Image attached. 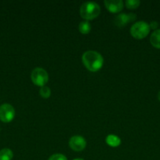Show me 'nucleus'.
Wrapping results in <instances>:
<instances>
[{"label":"nucleus","instance_id":"1","mask_svg":"<svg viewBox=\"0 0 160 160\" xmlns=\"http://www.w3.org/2000/svg\"><path fill=\"white\" fill-rule=\"evenodd\" d=\"M83 62L86 69L91 72H97L102 68L104 65V59L101 55L96 51H86L83 53Z\"/></svg>","mask_w":160,"mask_h":160},{"label":"nucleus","instance_id":"2","mask_svg":"<svg viewBox=\"0 0 160 160\" xmlns=\"http://www.w3.org/2000/svg\"><path fill=\"white\" fill-rule=\"evenodd\" d=\"M100 12V7L94 2H86L80 7V16L86 20L97 18Z\"/></svg>","mask_w":160,"mask_h":160},{"label":"nucleus","instance_id":"3","mask_svg":"<svg viewBox=\"0 0 160 160\" xmlns=\"http://www.w3.org/2000/svg\"><path fill=\"white\" fill-rule=\"evenodd\" d=\"M150 26L145 21H138L130 28V34L134 38L143 39L149 34Z\"/></svg>","mask_w":160,"mask_h":160},{"label":"nucleus","instance_id":"4","mask_svg":"<svg viewBox=\"0 0 160 160\" xmlns=\"http://www.w3.org/2000/svg\"><path fill=\"white\" fill-rule=\"evenodd\" d=\"M31 78L32 82L35 85L43 87L48 82L49 75L43 68L37 67V68H35L31 72Z\"/></svg>","mask_w":160,"mask_h":160},{"label":"nucleus","instance_id":"5","mask_svg":"<svg viewBox=\"0 0 160 160\" xmlns=\"http://www.w3.org/2000/svg\"><path fill=\"white\" fill-rule=\"evenodd\" d=\"M15 117V109L12 105L4 103L0 106V120L4 123H9Z\"/></svg>","mask_w":160,"mask_h":160},{"label":"nucleus","instance_id":"6","mask_svg":"<svg viewBox=\"0 0 160 160\" xmlns=\"http://www.w3.org/2000/svg\"><path fill=\"white\" fill-rule=\"evenodd\" d=\"M69 146L75 152H81L86 147V141L83 136H73L69 140Z\"/></svg>","mask_w":160,"mask_h":160},{"label":"nucleus","instance_id":"7","mask_svg":"<svg viewBox=\"0 0 160 160\" xmlns=\"http://www.w3.org/2000/svg\"><path fill=\"white\" fill-rule=\"evenodd\" d=\"M136 19V15L135 13H120L115 18V24L119 28L126 26L129 23L133 22Z\"/></svg>","mask_w":160,"mask_h":160},{"label":"nucleus","instance_id":"8","mask_svg":"<svg viewBox=\"0 0 160 160\" xmlns=\"http://www.w3.org/2000/svg\"><path fill=\"white\" fill-rule=\"evenodd\" d=\"M104 3L108 10L112 13L121 12L123 9L124 4L122 0H106Z\"/></svg>","mask_w":160,"mask_h":160},{"label":"nucleus","instance_id":"9","mask_svg":"<svg viewBox=\"0 0 160 160\" xmlns=\"http://www.w3.org/2000/svg\"><path fill=\"white\" fill-rule=\"evenodd\" d=\"M106 143L109 146L115 148V147H118L120 145L121 139L119 138V137L115 135V134H109L106 138Z\"/></svg>","mask_w":160,"mask_h":160},{"label":"nucleus","instance_id":"10","mask_svg":"<svg viewBox=\"0 0 160 160\" xmlns=\"http://www.w3.org/2000/svg\"><path fill=\"white\" fill-rule=\"evenodd\" d=\"M150 42L154 47L160 48V29L155 30L152 33L150 38Z\"/></svg>","mask_w":160,"mask_h":160},{"label":"nucleus","instance_id":"11","mask_svg":"<svg viewBox=\"0 0 160 160\" xmlns=\"http://www.w3.org/2000/svg\"><path fill=\"white\" fill-rule=\"evenodd\" d=\"M13 157V153L9 148H3L0 151V160H11Z\"/></svg>","mask_w":160,"mask_h":160},{"label":"nucleus","instance_id":"12","mask_svg":"<svg viewBox=\"0 0 160 160\" xmlns=\"http://www.w3.org/2000/svg\"><path fill=\"white\" fill-rule=\"evenodd\" d=\"M78 31L80 33L83 34H89V31H91V25L87 20H85V21L81 22L78 25Z\"/></svg>","mask_w":160,"mask_h":160},{"label":"nucleus","instance_id":"13","mask_svg":"<svg viewBox=\"0 0 160 160\" xmlns=\"http://www.w3.org/2000/svg\"><path fill=\"white\" fill-rule=\"evenodd\" d=\"M125 4L127 9H134L138 8V6L141 4V2L139 0H127L125 1Z\"/></svg>","mask_w":160,"mask_h":160},{"label":"nucleus","instance_id":"14","mask_svg":"<svg viewBox=\"0 0 160 160\" xmlns=\"http://www.w3.org/2000/svg\"><path fill=\"white\" fill-rule=\"evenodd\" d=\"M39 94L41 96L44 98H48L51 95V91H50V88L46 87V86H43L39 90Z\"/></svg>","mask_w":160,"mask_h":160},{"label":"nucleus","instance_id":"15","mask_svg":"<svg viewBox=\"0 0 160 160\" xmlns=\"http://www.w3.org/2000/svg\"><path fill=\"white\" fill-rule=\"evenodd\" d=\"M48 160H67L66 156L63 154H53L49 158Z\"/></svg>","mask_w":160,"mask_h":160},{"label":"nucleus","instance_id":"16","mask_svg":"<svg viewBox=\"0 0 160 160\" xmlns=\"http://www.w3.org/2000/svg\"><path fill=\"white\" fill-rule=\"evenodd\" d=\"M149 26H150V28L155 30L157 28H158V22H156V21H152L150 23V24H149Z\"/></svg>","mask_w":160,"mask_h":160},{"label":"nucleus","instance_id":"17","mask_svg":"<svg viewBox=\"0 0 160 160\" xmlns=\"http://www.w3.org/2000/svg\"><path fill=\"white\" fill-rule=\"evenodd\" d=\"M158 100L160 101V90H159V92H158Z\"/></svg>","mask_w":160,"mask_h":160},{"label":"nucleus","instance_id":"18","mask_svg":"<svg viewBox=\"0 0 160 160\" xmlns=\"http://www.w3.org/2000/svg\"><path fill=\"white\" fill-rule=\"evenodd\" d=\"M73 160H84V159H75Z\"/></svg>","mask_w":160,"mask_h":160}]
</instances>
